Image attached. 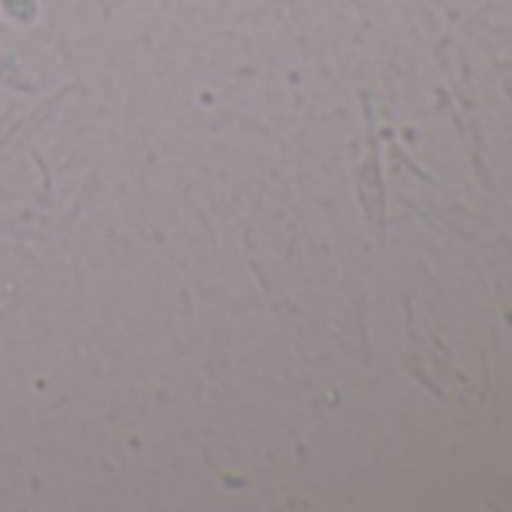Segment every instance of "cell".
<instances>
[{"mask_svg":"<svg viewBox=\"0 0 512 512\" xmlns=\"http://www.w3.org/2000/svg\"><path fill=\"white\" fill-rule=\"evenodd\" d=\"M7 4H10V7H13V10H16V7H19V4H28V0H7Z\"/></svg>","mask_w":512,"mask_h":512,"instance_id":"6da1fadb","label":"cell"}]
</instances>
